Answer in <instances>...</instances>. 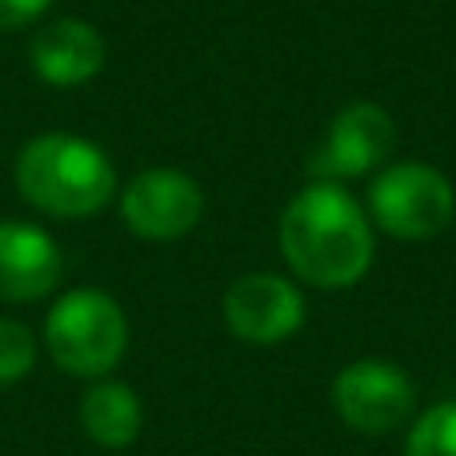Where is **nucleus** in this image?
<instances>
[{
	"mask_svg": "<svg viewBox=\"0 0 456 456\" xmlns=\"http://www.w3.org/2000/svg\"><path fill=\"white\" fill-rule=\"evenodd\" d=\"M281 252L313 289H348L372 265V221L340 181H313L284 205Z\"/></svg>",
	"mask_w": 456,
	"mask_h": 456,
	"instance_id": "obj_1",
	"label": "nucleus"
},
{
	"mask_svg": "<svg viewBox=\"0 0 456 456\" xmlns=\"http://www.w3.org/2000/svg\"><path fill=\"white\" fill-rule=\"evenodd\" d=\"M24 205L56 221H85L117 197V168L101 144L77 133H37L12 160Z\"/></svg>",
	"mask_w": 456,
	"mask_h": 456,
	"instance_id": "obj_2",
	"label": "nucleus"
},
{
	"mask_svg": "<svg viewBox=\"0 0 456 456\" xmlns=\"http://www.w3.org/2000/svg\"><path fill=\"white\" fill-rule=\"evenodd\" d=\"M45 348L61 372L101 380L128 353V316L104 289H69L45 316Z\"/></svg>",
	"mask_w": 456,
	"mask_h": 456,
	"instance_id": "obj_3",
	"label": "nucleus"
},
{
	"mask_svg": "<svg viewBox=\"0 0 456 456\" xmlns=\"http://www.w3.org/2000/svg\"><path fill=\"white\" fill-rule=\"evenodd\" d=\"M456 216V189L425 160H396L380 168L369 189V221L396 240H428Z\"/></svg>",
	"mask_w": 456,
	"mask_h": 456,
	"instance_id": "obj_4",
	"label": "nucleus"
},
{
	"mask_svg": "<svg viewBox=\"0 0 456 456\" xmlns=\"http://www.w3.org/2000/svg\"><path fill=\"white\" fill-rule=\"evenodd\" d=\"M332 409L353 433L385 436L412 420L417 385L396 364L364 356V361L345 364L340 377L332 380Z\"/></svg>",
	"mask_w": 456,
	"mask_h": 456,
	"instance_id": "obj_5",
	"label": "nucleus"
},
{
	"mask_svg": "<svg viewBox=\"0 0 456 456\" xmlns=\"http://www.w3.org/2000/svg\"><path fill=\"white\" fill-rule=\"evenodd\" d=\"M205 216V189L181 168H144L120 192V221L141 240H181Z\"/></svg>",
	"mask_w": 456,
	"mask_h": 456,
	"instance_id": "obj_6",
	"label": "nucleus"
},
{
	"mask_svg": "<svg viewBox=\"0 0 456 456\" xmlns=\"http://www.w3.org/2000/svg\"><path fill=\"white\" fill-rule=\"evenodd\" d=\"M396 125L380 104L353 101L329 120L324 144L313 152V176L316 181H353L372 168H380L393 157Z\"/></svg>",
	"mask_w": 456,
	"mask_h": 456,
	"instance_id": "obj_7",
	"label": "nucleus"
},
{
	"mask_svg": "<svg viewBox=\"0 0 456 456\" xmlns=\"http://www.w3.org/2000/svg\"><path fill=\"white\" fill-rule=\"evenodd\" d=\"M224 324L248 345H281L305 324V297L276 273H248L228 284Z\"/></svg>",
	"mask_w": 456,
	"mask_h": 456,
	"instance_id": "obj_8",
	"label": "nucleus"
},
{
	"mask_svg": "<svg viewBox=\"0 0 456 456\" xmlns=\"http://www.w3.org/2000/svg\"><path fill=\"white\" fill-rule=\"evenodd\" d=\"M64 252L48 228L32 221H0V300L32 305L56 292Z\"/></svg>",
	"mask_w": 456,
	"mask_h": 456,
	"instance_id": "obj_9",
	"label": "nucleus"
},
{
	"mask_svg": "<svg viewBox=\"0 0 456 456\" xmlns=\"http://www.w3.org/2000/svg\"><path fill=\"white\" fill-rule=\"evenodd\" d=\"M104 37L96 24L80 16H61V20L40 24L28 37V64L45 85L53 88H80L104 69Z\"/></svg>",
	"mask_w": 456,
	"mask_h": 456,
	"instance_id": "obj_10",
	"label": "nucleus"
},
{
	"mask_svg": "<svg viewBox=\"0 0 456 456\" xmlns=\"http://www.w3.org/2000/svg\"><path fill=\"white\" fill-rule=\"evenodd\" d=\"M80 428L93 444L101 449H128V444L141 436L144 428V409H141V396L125 385V380H88L85 396H80Z\"/></svg>",
	"mask_w": 456,
	"mask_h": 456,
	"instance_id": "obj_11",
	"label": "nucleus"
},
{
	"mask_svg": "<svg viewBox=\"0 0 456 456\" xmlns=\"http://www.w3.org/2000/svg\"><path fill=\"white\" fill-rule=\"evenodd\" d=\"M404 456H456V401L433 404L412 420Z\"/></svg>",
	"mask_w": 456,
	"mask_h": 456,
	"instance_id": "obj_12",
	"label": "nucleus"
},
{
	"mask_svg": "<svg viewBox=\"0 0 456 456\" xmlns=\"http://www.w3.org/2000/svg\"><path fill=\"white\" fill-rule=\"evenodd\" d=\"M32 369H37V337L28 324L0 316V388L20 385Z\"/></svg>",
	"mask_w": 456,
	"mask_h": 456,
	"instance_id": "obj_13",
	"label": "nucleus"
},
{
	"mask_svg": "<svg viewBox=\"0 0 456 456\" xmlns=\"http://www.w3.org/2000/svg\"><path fill=\"white\" fill-rule=\"evenodd\" d=\"M53 0H0V32H24L37 28L48 16Z\"/></svg>",
	"mask_w": 456,
	"mask_h": 456,
	"instance_id": "obj_14",
	"label": "nucleus"
}]
</instances>
